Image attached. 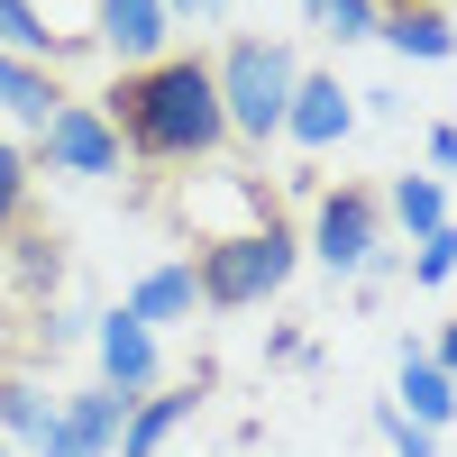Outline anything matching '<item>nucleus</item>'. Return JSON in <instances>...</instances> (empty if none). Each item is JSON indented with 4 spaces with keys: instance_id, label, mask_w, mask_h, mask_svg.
Returning a JSON list of instances; mask_svg holds the SVG:
<instances>
[{
    "instance_id": "f257e3e1",
    "label": "nucleus",
    "mask_w": 457,
    "mask_h": 457,
    "mask_svg": "<svg viewBox=\"0 0 457 457\" xmlns=\"http://www.w3.org/2000/svg\"><path fill=\"white\" fill-rule=\"evenodd\" d=\"M101 120L120 129V146L137 165H211L228 146L211 55H183V46L156 55V64H129L120 83L101 92Z\"/></svg>"
},
{
    "instance_id": "f03ea898",
    "label": "nucleus",
    "mask_w": 457,
    "mask_h": 457,
    "mask_svg": "<svg viewBox=\"0 0 457 457\" xmlns=\"http://www.w3.org/2000/svg\"><path fill=\"white\" fill-rule=\"evenodd\" d=\"M302 265V228L284 211H256L247 228H220V238L193 247V275H202V312H256L275 302Z\"/></svg>"
},
{
    "instance_id": "7ed1b4c3",
    "label": "nucleus",
    "mask_w": 457,
    "mask_h": 457,
    "mask_svg": "<svg viewBox=\"0 0 457 457\" xmlns=\"http://www.w3.org/2000/svg\"><path fill=\"white\" fill-rule=\"evenodd\" d=\"M211 83H220L228 137L275 146V137H284V101H293V83H302V55L284 46V37H228V46L211 55Z\"/></svg>"
},
{
    "instance_id": "20e7f679",
    "label": "nucleus",
    "mask_w": 457,
    "mask_h": 457,
    "mask_svg": "<svg viewBox=\"0 0 457 457\" xmlns=\"http://www.w3.org/2000/svg\"><path fill=\"white\" fill-rule=\"evenodd\" d=\"M302 256L329 265V275H348V284L394 275V256H385V202H375L366 183L320 193V202H312V228H302Z\"/></svg>"
},
{
    "instance_id": "39448f33",
    "label": "nucleus",
    "mask_w": 457,
    "mask_h": 457,
    "mask_svg": "<svg viewBox=\"0 0 457 457\" xmlns=\"http://www.w3.org/2000/svg\"><path fill=\"white\" fill-rule=\"evenodd\" d=\"M120 129L101 120V101H64L46 129H37V146H28V165H46V174H73V183H110L120 174Z\"/></svg>"
},
{
    "instance_id": "423d86ee",
    "label": "nucleus",
    "mask_w": 457,
    "mask_h": 457,
    "mask_svg": "<svg viewBox=\"0 0 457 457\" xmlns=\"http://www.w3.org/2000/svg\"><path fill=\"white\" fill-rule=\"evenodd\" d=\"M92 357H101V385L120 394V403H137V394H156V385H165V338L146 329L129 302L92 320Z\"/></svg>"
},
{
    "instance_id": "0eeeda50",
    "label": "nucleus",
    "mask_w": 457,
    "mask_h": 457,
    "mask_svg": "<svg viewBox=\"0 0 457 457\" xmlns=\"http://www.w3.org/2000/svg\"><path fill=\"white\" fill-rule=\"evenodd\" d=\"M348 129H357V92L338 83V73H312V64H302V83H293V101H284V146L329 156Z\"/></svg>"
},
{
    "instance_id": "6e6552de",
    "label": "nucleus",
    "mask_w": 457,
    "mask_h": 457,
    "mask_svg": "<svg viewBox=\"0 0 457 457\" xmlns=\"http://www.w3.org/2000/svg\"><path fill=\"white\" fill-rule=\"evenodd\" d=\"M120 421H129V403L110 394V385L64 394V403H55V421H46V439H37L28 457H110V448H120Z\"/></svg>"
},
{
    "instance_id": "1a4fd4ad",
    "label": "nucleus",
    "mask_w": 457,
    "mask_h": 457,
    "mask_svg": "<svg viewBox=\"0 0 457 457\" xmlns=\"http://www.w3.org/2000/svg\"><path fill=\"white\" fill-rule=\"evenodd\" d=\"M92 46L120 64V73L174 55V19H165V0H92Z\"/></svg>"
},
{
    "instance_id": "9d476101",
    "label": "nucleus",
    "mask_w": 457,
    "mask_h": 457,
    "mask_svg": "<svg viewBox=\"0 0 457 457\" xmlns=\"http://www.w3.org/2000/svg\"><path fill=\"white\" fill-rule=\"evenodd\" d=\"M129 312L146 320V329H193L202 320V275H193V256H165V265H146V275L129 284Z\"/></svg>"
},
{
    "instance_id": "9b49d317",
    "label": "nucleus",
    "mask_w": 457,
    "mask_h": 457,
    "mask_svg": "<svg viewBox=\"0 0 457 457\" xmlns=\"http://www.w3.org/2000/svg\"><path fill=\"white\" fill-rule=\"evenodd\" d=\"M375 37H385L403 64H448L457 55V19L439 0H385V10H375Z\"/></svg>"
},
{
    "instance_id": "f8f14e48",
    "label": "nucleus",
    "mask_w": 457,
    "mask_h": 457,
    "mask_svg": "<svg viewBox=\"0 0 457 457\" xmlns=\"http://www.w3.org/2000/svg\"><path fill=\"white\" fill-rule=\"evenodd\" d=\"M193 411H202V385H156V394H137L129 403V421H120V448H110V457H165V439L183 430V421H193Z\"/></svg>"
},
{
    "instance_id": "ddd939ff",
    "label": "nucleus",
    "mask_w": 457,
    "mask_h": 457,
    "mask_svg": "<svg viewBox=\"0 0 457 457\" xmlns=\"http://www.w3.org/2000/svg\"><path fill=\"white\" fill-rule=\"evenodd\" d=\"M64 101H73V92L55 83V64H37V55H10V46H0V110H10V120H19L28 137L46 129Z\"/></svg>"
},
{
    "instance_id": "4468645a",
    "label": "nucleus",
    "mask_w": 457,
    "mask_h": 457,
    "mask_svg": "<svg viewBox=\"0 0 457 457\" xmlns=\"http://www.w3.org/2000/svg\"><path fill=\"white\" fill-rule=\"evenodd\" d=\"M394 411H411L421 430H448L457 421V385L439 375L430 348H403V375H394Z\"/></svg>"
},
{
    "instance_id": "2eb2a0df",
    "label": "nucleus",
    "mask_w": 457,
    "mask_h": 457,
    "mask_svg": "<svg viewBox=\"0 0 457 457\" xmlns=\"http://www.w3.org/2000/svg\"><path fill=\"white\" fill-rule=\"evenodd\" d=\"M0 46H10V55H37V64H73L92 37L46 28V10H37V0H0Z\"/></svg>"
},
{
    "instance_id": "dca6fc26",
    "label": "nucleus",
    "mask_w": 457,
    "mask_h": 457,
    "mask_svg": "<svg viewBox=\"0 0 457 457\" xmlns=\"http://www.w3.org/2000/svg\"><path fill=\"white\" fill-rule=\"evenodd\" d=\"M375 202H385V220L403 228V238H430V228H448V183H439V174H394Z\"/></svg>"
},
{
    "instance_id": "f3484780",
    "label": "nucleus",
    "mask_w": 457,
    "mask_h": 457,
    "mask_svg": "<svg viewBox=\"0 0 457 457\" xmlns=\"http://www.w3.org/2000/svg\"><path fill=\"white\" fill-rule=\"evenodd\" d=\"M10 275H19L28 302H55V284H64V238H55V228H10Z\"/></svg>"
},
{
    "instance_id": "a211bd4d",
    "label": "nucleus",
    "mask_w": 457,
    "mask_h": 457,
    "mask_svg": "<svg viewBox=\"0 0 457 457\" xmlns=\"http://www.w3.org/2000/svg\"><path fill=\"white\" fill-rule=\"evenodd\" d=\"M46 421H55V403L28 385V375H0V439L10 448H37L46 439Z\"/></svg>"
},
{
    "instance_id": "6ab92c4d",
    "label": "nucleus",
    "mask_w": 457,
    "mask_h": 457,
    "mask_svg": "<svg viewBox=\"0 0 457 457\" xmlns=\"http://www.w3.org/2000/svg\"><path fill=\"white\" fill-rule=\"evenodd\" d=\"M28 183H37L28 146H19V137H0V238H10V228H28Z\"/></svg>"
},
{
    "instance_id": "aec40b11",
    "label": "nucleus",
    "mask_w": 457,
    "mask_h": 457,
    "mask_svg": "<svg viewBox=\"0 0 457 457\" xmlns=\"http://www.w3.org/2000/svg\"><path fill=\"white\" fill-rule=\"evenodd\" d=\"M411 284H421V293L457 284V220H448V228H430V238H411Z\"/></svg>"
},
{
    "instance_id": "412c9836",
    "label": "nucleus",
    "mask_w": 457,
    "mask_h": 457,
    "mask_svg": "<svg viewBox=\"0 0 457 457\" xmlns=\"http://www.w3.org/2000/svg\"><path fill=\"white\" fill-rule=\"evenodd\" d=\"M375 10H385V0H320V37H329V46H366V37H375Z\"/></svg>"
},
{
    "instance_id": "4be33fe9",
    "label": "nucleus",
    "mask_w": 457,
    "mask_h": 457,
    "mask_svg": "<svg viewBox=\"0 0 457 457\" xmlns=\"http://www.w3.org/2000/svg\"><path fill=\"white\" fill-rule=\"evenodd\" d=\"M375 430H385L394 457H439V430H421V421H411V411H394V403H375Z\"/></svg>"
},
{
    "instance_id": "5701e85b",
    "label": "nucleus",
    "mask_w": 457,
    "mask_h": 457,
    "mask_svg": "<svg viewBox=\"0 0 457 457\" xmlns=\"http://www.w3.org/2000/svg\"><path fill=\"white\" fill-rule=\"evenodd\" d=\"M73 338H83V312H64V302H37V348H73Z\"/></svg>"
},
{
    "instance_id": "b1692460",
    "label": "nucleus",
    "mask_w": 457,
    "mask_h": 457,
    "mask_svg": "<svg viewBox=\"0 0 457 457\" xmlns=\"http://www.w3.org/2000/svg\"><path fill=\"white\" fill-rule=\"evenodd\" d=\"M421 156H430V174H439V183H457V129H448V120L421 137Z\"/></svg>"
},
{
    "instance_id": "393cba45",
    "label": "nucleus",
    "mask_w": 457,
    "mask_h": 457,
    "mask_svg": "<svg viewBox=\"0 0 457 457\" xmlns=\"http://www.w3.org/2000/svg\"><path fill=\"white\" fill-rule=\"evenodd\" d=\"M403 110H411V101H403L394 83H375V92H357V120H385V129H394V120H403Z\"/></svg>"
},
{
    "instance_id": "a878e982",
    "label": "nucleus",
    "mask_w": 457,
    "mask_h": 457,
    "mask_svg": "<svg viewBox=\"0 0 457 457\" xmlns=\"http://www.w3.org/2000/svg\"><path fill=\"white\" fill-rule=\"evenodd\" d=\"M265 357H275V366H302V357H312V338H302V329H275V338H265Z\"/></svg>"
},
{
    "instance_id": "bb28decb",
    "label": "nucleus",
    "mask_w": 457,
    "mask_h": 457,
    "mask_svg": "<svg viewBox=\"0 0 457 457\" xmlns=\"http://www.w3.org/2000/svg\"><path fill=\"white\" fill-rule=\"evenodd\" d=\"M430 357H439V375H448V385H457V320H448V329L430 338Z\"/></svg>"
},
{
    "instance_id": "cd10ccee",
    "label": "nucleus",
    "mask_w": 457,
    "mask_h": 457,
    "mask_svg": "<svg viewBox=\"0 0 457 457\" xmlns=\"http://www.w3.org/2000/svg\"><path fill=\"white\" fill-rule=\"evenodd\" d=\"M0 457H19V448H10V439H0Z\"/></svg>"
}]
</instances>
